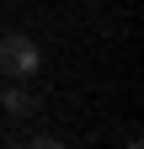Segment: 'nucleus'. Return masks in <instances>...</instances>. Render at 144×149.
<instances>
[{
	"instance_id": "obj_2",
	"label": "nucleus",
	"mask_w": 144,
	"mask_h": 149,
	"mask_svg": "<svg viewBox=\"0 0 144 149\" xmlns=\"http://www.w3.org/2000/svg\"><path fill=\"white\" fill-rule=\"evenodd\" d=\"M0 107H6L11 117H38V96H32V91H22V85H11L6 96H0Z\"/></svg>"
},
{
	"instance_id": "obj_1",
	"label": "nucleus",
	"mask_w": 144,
	"mask_h": 149,
	"mask_svg": "<svg viewBox=\"0 0 144 149\" xmlns=\"http://www.w3.org/2000/svg\"><path fill=\"white\" fill-rule=\"evenodd\" d=\"M0 69H6L11 80H32V74L43 69L38 43H32V37H22V32H0Z\"/></svg>"
}]
</instances>
